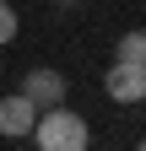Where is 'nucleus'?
<instances>
[{
    "mask_svg": "<svg viewBox=\"0 0 146 151\" xmlns=\"http://www.w3.org/2000/svg\"><path fill=\"white\" fill-rule=\"evenodd\" d=\"M103 92L124 108L146 103V65L141 60H114V70H103Z\"/></svg>",
    "mask_w": 146,
    "mask_h": 151,
    "instance_id": "2",
    "label": "nucleus"
},
{
    "mask_svg": "<svg viewBox=\"0 0 146 151\" xmlns=\"http://www.w3.org/2000/svg\"><path fill=\"white\" fill-rule=\"evenodd\" d=\"M114 60H141V65H146V32H141V27L124 32L119 43H114Z\"/></svg>",
    "mask_w": 146,
    "mask_h": 151,
    "instance_id": "5",
    "label": "nucleus"
},
{
    "mask_svg": "<svg viewBox=\"0 0 146 151\" xmlns=\"http://www.w3.org/2000/svg\"><path fill=\"white\" fill-rule=\"evenodd\" d=\"M16 32H22V22H16L11 0H0V43H16Z\"/></svg>",
    "mask_w": 146,
    "mask_h": 151,
    "instance_id": "6",
    "label": "nucleus"
},
{
    "mask_svg": "<svg viewBox=\"0 0 146 151\" xmlns=\"http://www.w3.org/2000/svg\"><path fill=\"white\" fill-rule=\"evenodd\" d=\"M38 103L27 97V92H11V97H0V140H33V129H38Z\"/></svg>",
    "mask_w": 146,
    "mask_h": 151,
    "instance_id": "3",
    "label": "nucleus"
},
{
    "mask_svg": "<svg viewBox=\"0 0 146 151\" xmlns=\"http://www.w3.org/2000/svg\"><path fill=\"white\" fill-rule=\"evenodd\" d=\"M33 140H38L43 151H87V146H92V129H87L81 113H70V108L60 103V108H43V113H38Z\"/></svg>",
    "mask_w": 146,
    "mask_h": 151,
    "instance_id": "1",
    "label": "nucleus"
},
{
    "mask_svg": "<svg viewBox=\"0 0 146 151\" xmlns=\"http://www.w3.org/2000/svg\"><path fill=\"white\" fill-rule=\"evenodd\" d=\"M22 92H27L38 108H60V103L70 97V81H65L54 65H33V70H22Z\"/></svg>",
    "mask_w": 146,
    "mask_h": 151,
    "instance_id": "4",
    "label": "nucleus"
},
{
    "mask_svg": "<svg viewBox=\"0 0 146 151\" xmlns=\"http://www.w3.org/2000/svg\"><path fill=\"white\" fill-rule=\"evenodd\" d=\"M141 151H146V140H141Z\"/></svg>",
    "mask_w": 146,
    "mask_h": 151,
    "instance_id": "8",
    "label": "nucleus"
},
{
    "mask_svg": "<svg viewBox=\"0 0 146 151\" xmlns=\"http://www.w3.org/2000/svg\"><path fill=\"white\" fill-rule=\"evenodd\" d=\"M54 6H60V11H76V6H81V0H54Z\"/></svg>",
    "mask_w": 146,
    "mask_h": 151,
    "instance_id": "7",
    "label": "nucleus"
}]
</instances>
